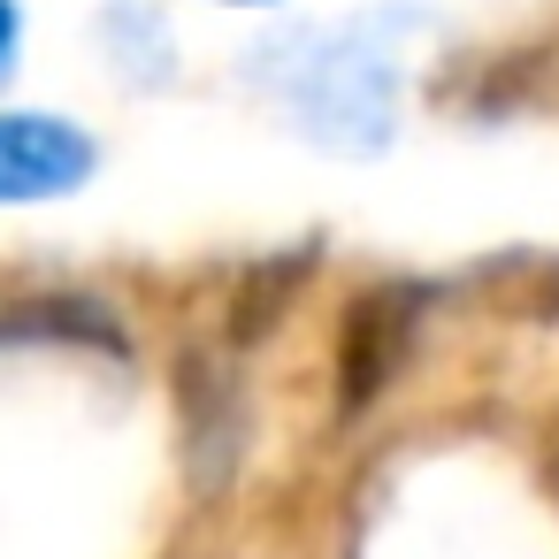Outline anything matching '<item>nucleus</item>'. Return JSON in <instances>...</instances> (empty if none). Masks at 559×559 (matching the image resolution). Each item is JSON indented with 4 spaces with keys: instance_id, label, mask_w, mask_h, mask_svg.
<instances>
[{
    "instance_id": "nucleus-5",
    "label": "nucleus",
    "mask_w": 559,
    "mask_h": 559,
    "mask_svg": "<svg viewBox=\"0 0 559 559\" xmlns=\"http://www.w3.org/2000/svg\"><path fill=\"white\" fill-rule=\"evenodd\" d=\"M307 269H314V253H292V261H269V269H253L246 276V292L230 299V337H269L276 322H284V307H292V292L307 284Z\"/></svg>"
},
{
    "instance_id": "nucleus-6",
    "label": "nucleus",
    "mask_w": 559,
    "mask_h": 559,
    "mask_svg": "<svg viewBox=\"0 0 559 559\" xmlns=\"http://www.w3.org/2000/svg\"><path fill=\"white\" fill-rule=\"evenodd\" d=\"M521 314H559V269H544V284L521 292Z\"/></svg>"
},
{
    "instance_id": "nucleus-3",
    "label": "nucleus",
    "mask_w": 559,
    "mask_h": 559,
    "mask_svg": "<svg viewBox=\"0 0 559 559\" xmlns=\"http://www.w3.org/2000/svg\"><path fill=\"white\" fill-rule=\"evenodd\" d=\"M406 345H414V292H360L337 330V406L360 414L406 368Z\"/></svg>"
},
{
    "instance_id": "nucleus-2",
    "label": "nucleus",
    "mask_w": 559,
    "mask_h": 559,
    "mask_svg": "<svg viewBox=\"0 0 559 559\" xmlns=\"http://www.w3.org/2000/svg\"><path fill=\"white\" fill-rule=\"evenodd\" d=\"M100 169V146L62 116H0V207L62 200Z\"/></svg>"
},
{
    "instance_id": "nucleus-7",
    "label": "nucleus",
    "mask_w": 559,
    "mask_h": 559,
    "mask_svg": "<svg viewBox=\"0 0 559 559\" xmlns=\"http://www.w3.org/2000/svg\"><path fill=\"white\" fill-rule=\"evenodd\" d=\"M16 32H24V16H16V0H0V70H9V55H16Z\"/></svg>"
},
{
    "instance_id": "nucleus-8",
    "label": "nucleus",
    "mask_w": 559,
    "mask_h": 559,
    "mask_svg": "<svg viewBox=\"0 0 559 559\" xmlns=\"http://www.w3.org/2000/svg\"><path fill=\"white\" fill-rule=\"evenodd\" d=\"M238 9H253V0H238Z\"/></svg>"
},
{
    "instance_id": "nucleus-4",
    "label": "nucleus",
    "mask_w": 559,
    "mask_h": 559,
    "mask_svg": "<svg viewBox=\"0 0 559 559\" xmlns=\"http://www.w3.org/2000/svg\"><path fill=\"white\" fill-rule=\"evenodd\" d=\"M0 345H93V353H131L123 322L93 299V292H39V299H16L0 314Z\"/></svg>"
},
{
    "instance_id": "nucleus-1",
    "label": "nucleus",
    "mask_w": 559,
    "mask_h": 559,
    "mask_svg": "<svg viewBox=\"0 0 559 559\" xmlns=\"http://www.w3.org/2000/svg\"><path fill=\"white\" fill-rule=\"evenodd\" d=\"M246 376L230 353L215 345H185L177 353V421H185V467H192V490H223L238 475V452H246Z\"/></svg>"
}]
</instances>
